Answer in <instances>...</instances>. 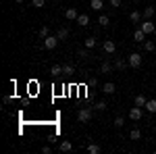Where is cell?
<instances>
[{
  "mask_svg": "<svg viewBox=\"0 0 156 154\" xmlns=\"http://www.w3.org/2000/svg\"><path fill=\"white\" fill-rule=\"evenodd\" d=\"M127 63H129L131 69H140V67H142V54H140V52H131V54L127 56Z\"/></svg>",
  "mask_w": 156,
  "mask_h": 154,
  "instance_id": "6da1fadb",
  "label": "cell"
},
{
  "mask_svg": "<svg viewBox=\"0 0 156 154\" xmlns=\"http://www.w3.org/2000/svg\"><path fill=\"white\" fill-rule=\"evenodd\" d=\"M140 29H142V31H144L146 36H150V34H154V31H156V25L152 23V21H150V19H144V21H142V23H140Z\"/></svg>",
  "mask_w": 156,
  "mask_h": 154,
  "instance_id": "7a4b0ae2",
  "label": "cell"
},
{
  "mask_svg": "<svg viewBox=\"0 0 156 154\" xmlns=\"http://www.w3.org/2000/svg\"><path fill=\"white\" fill-rule=\"evenodd\" d=\"M58 36H48V38H44V44H42V46L46 48V50H54V48L58 46Z\"/></svg>",
  "mask_w": 156,
  "mask_h": 154,
  "instance_id": "3957f363",
  "label": "cell"
},
{
  "mask_svg": "<svg viewBox=\"0 0 156 154\" xmlns=\"http://www.w3.org/2000/svg\"><path fill=\"white\" fill-rule=\"evenodd\" d=\"M90 119H92V108H81L77 113V121L79 123H90Z\"/></svg>",
  "mask_w": 156,
  "mask_h": 154,
  "instance_id": "277c9868",
  "label": "cell"
},
{
  "mask_svg": "<svg viewBox=\"0 0 156 154\" xmlns=\"http://www.w3.org/2000/svg\"><path fill=\"white\" fill-rule=\"evenodd\" d=\"M142 117H144V108H142V106L129 108V119H131V121H140Z\"/></svg>",
  "mask_w": 156,
  "mask_h": 154,
  "instance_id": "5b68a950",
  "label": "cell"
},
{
  "mask_svg": "<svg viewBox=\"0 0 156 154\" xmlns=\"http://www.w3.org/2000/svg\"><path fill=\"white\" fill-rule=\"evenodd\" d=\"M102 50H104L106 54H115V50H117V44H115V40H104V44H102Z\"/></svg>",
  "mask_w": 156,
  "mask_h": 154,
  "instance_id": "8992f818",
  "label": "cell"
},
{
  "mask_svg": "<svg viewBox=\"0 0 156 154\" xmlns=\"http://www.w3.org/2000/svg\"><path fill=\"white\" fill-rule=\"evenodd\" d=\"M77 17H79V13H77V9H67L65 11V19H69V21H77Z\"/></svg>",
  "mask_w": 156,
  "mask_h": 154,
  "instance_id": "52a82bcc",
  "label": "cell"
},
{
  "mask_svg": "<svg viewBox=\"0 0 156 154\" xmlns=\"http://www.w3.org/2000/svg\"><path fill=\"white\" fill-rule=\"evenodd\" d=\"M133 42H137V44H144L146 42V34L142 29H135V31H133Z\"/></svg>",
  "mask_w": 156,
  "mask_h": 154,
  "instance_id": "ba28073f",
  "label": "cell"
},
{
  "mask_svg": "<svg viewBox=\"0 0 156 154\" xmlns=\"http://www.w3.org/2000/svg\"><path fill=\"white\" fill-rule=\"evenodd\" d=\"M102 92H104V94H115V92H117V85H115V83L112 81H108V83H104V85H102Z\"/></svg>",
  "mask_w": 156,
  "mask_h": 154,
  "instance_id": "9c48e42d",
  "label": "cell"
},
{
  "mask_svg": "<svg viewBox=\"0 0 156 154\" xmlns=\"http://www.w3.org/2000/svg\"><path fill=\"white\" fill-rule=\"evenodd\" d=\"M90 9L92 11H102L104 9V0H90Z\"/></svg>",
  "mask_w": 156,
  "mask_h": 154,
  "instance_id": "30bf717a",
  "label": "cell"
},
{
  "mask_svg": "<svg viewBox=\"0 0 156 154\" xmlns=\"http://www.w3.org/2000/svg\"><path fill=\"white\" fill-rule=\"evenodd\" d=\"M58 150H60V152H71V150H73V144L69 142V140H62L60 146H58Z\"/></svg>",
  "mask_w": 156,
  "mask_h": 154,
  "instance_id": "8fae6325",
  "label": "cell"
},
{
  "mask_svg": "<svg viewBox=\"0 0 156 154\" xmlns=\"http://www.w3.org/2000/svg\"><path fill=\"white\" fill-rule=\"evenodd\" d=\"M142 19H144V15H142L140 11H133L131 15H129V21H131V23H140Z\"/></svg>",
  "mask_w": 156,
  "mask_h": 154,
  "instance_id": "7c38bea8",
  "label": "cell"
},
{
  "mask_svg": "<svg viewBox=\"0 0 156 154\" xmlns=\"http://www.w3.org/2000/svg\"><path fill=\"white\" fill-rule=\"evenodd\" d=\"M77 23L81 25V27H85V25H90V17H87L85 13H79V17H77Z\"/></svg>",
  "mask_w": 156,
  "mask_h": 154,
  "instance_id": "4fadbf2b",
  "label": "cell"
},
{
  "mask_svg": "<svg viewBox=\"0 0 156 154\" xmlns=\"http://www.w3.org/2000/svg\"><path fill=\"white\" fill-rule=\"evenodd\" d=\"M127 65H129V63H127V59H117V60H115V67H117L119 71L127 69Z\"/></svg>",
  "mask_w": 156,
  "mask_h": 154,
  "instance_id": "5bb4252c",
  "label": "cell"
},
{
  "mask_svg": "<svg viewBox=\"0 0 156 154\" xmlns=\"http://www.w3.org/2000/svg\"><path fill=\"white\" fill-rule=\"evenodd\" d=\"M146 102H148V100H146V96H144V94H137V96H135V106L146 108Z\"/></svg>",
  "mask_w": 156,
  "mask_h": 154,
  "instance_id": "9a60e30c",
  "label": "cell"
},
{
  "mask_svg": "<svg viewBox=\"0 0 156 154\" xmlns=\"http://www.w3.org/2000/svg\"><path fill=\"white\" fill-rule=\"evenodd\" d=\"M56 36H58V40H62V42H65V40L69 38V29H67V27H60L58 31H56Z\"/></svg>",
  "mask_w": 156,
  "mask_h": 154,
  "instance_id": "2e32d148",
  "label": "cell"
},
{
  "mask_svg": "<svg viewBox=\"0 0 156 154\" xmlns=\"http://www.w3.org/2000/svg\"><path fill=\"white\" fill-rule=\"evenodd\" d=\"M98 25H100V27H108V25H110V19H108L106 15H100V17H98Z\"/></svg>",
  "mask_w": 156,
  "mask_h": 154,
  "instance_id": "e0dca14e",
  "label": "cell"
},
{
  "mask_svg": "<svg viewBox=\"0 0 156 154\" xmlns=\"http://www.w3.org/2000/svg\"><path fill=\"white\" fill-rule=\"evenodd\" d=\"M50 75H54V77L62 75V65H52V69H50Z\"/></svg>",
  "mask_w": 156,
  "mask_h": 154,
  "instance_id": "ac0fdd59",
  "label": "cell"
},
{
  "mask_svg": "<svg viewBox=\"0 0 156 154\" xmlns=\"http://www.w3.org/2000/svg\"><path fill=\"white\" fill-rule=\"evenodd\" d=\"M146 110H148V113H156V100L154 98H150V100L146 102Z\"/></svg>",
  "mask_w": 156,
  "mask_h": 154,
  "instance_id": "d6986e66",
  "label": "cell"
},
{
  "mask_svg": "<svg viewBox=\"0 0 156 154\" xmlns=\"http://www.w3.org/2000/svg\"><path fill=\"white\" fill-rule=\"evenodd\" d=\"M87 152H90V154H100V146L94 144V142H90V144H87Z\"/></svg>",
  "mask_w": 156,
  "mask_h": 154,
  "instance_id": "ffe728a7",
  "label": "cell"
},
{
  "mask_svg": "<svg viewBox=\"0 0 156 154\" xmlns=\"http://www.w3.org/2000/svg\"><path fill=\"white\" fill-rule=\"evenodd\" d=\"M142 15H144V19H152L154 17V6H146Z\"/></svg>",
  "mask_w": 156,
  "mask_h": 154,
  "instance_id": "44dd1931",
  "label": "cell"
},
{
  "mask_svg": "<svg viewBox=\"0 0 156 154\" xmlns=\"http://www.w3.org/2000/svg\"><path fill=\"white\" fill-rule=\"evenodd\" d=\"M100 71H102V73H110V71H112V63L104 60V63L100 65Z\"/></svg>",
  "mask_w": 156,
  "mask_h": 154,
  "instance_id": "7402d4cb",
  "label": "cell"
},
{
  "mask_svg": "<svg viewBox=\"0 0 156 154\" xmlns=\"http://www.w3.org/2000/svg\"><path fill=\"white\" fill-rule=\"evenodd\" d=\"M144 48H146V52H154V50H156V44L152 42V40H146V42H144Z\"/></svg>",
  "mask_w": 156,
  "mask_h": 154,
  "instance_id": "603a6c76",
  "label": "cell"
},
{
  "mask_svg": "<svg viewBox=\"0 0 156 154\" xmlns=\"http://www.w3.org/2000/svg\"><path fill=\"white\" fill-rule=\"evenodd\" d=\"M73 73H75L73 65H62V75H73Z\"/></svg>",
  "mask_w": 156,
  "mask_h": 154,
  "instance_id": "cb8c5ba5",
  "label": "cell"
},
{
  "mask_svg": "<svg viewBox=\"0 0 156 154\" xmlns=\"http://www.w3.org/2000/svg\"><path fill=\"white\" fill-rule=\"evenodd\" d=\"M83 44H85V48H94V46H96V38H94V36L85 38V42H83Z\"/></svg>",
  "mask_w": 156,
  "mask_h": 154,
  "instance_id": "d4e9b609",
  "label": "cell"
},
{
  "mask_svg": "<svg viewBox=\"0 0 156 154\" xmlns=\"http://www.w3.org/2000/svg\"><path fill=\"white\" fill-rule=\"evenodd\" d=\"M142 138V131L140 129H131L129 131V140H140Z\"/></svg>",
  "mask_w": 156,
  "mask_h": 154,
  "instance_id": "484cf974",
  "label": "cell"
},
{
  "mask_svg": "<svg viewBox=\"0 0 156 154\" xmlns=\"http://www.w3.org/2000/svg\"><path fill=\"white\" fill-rule=\"evenodd\" d=\"M94 108H96V110H106V108H108V104L104 102V100H98V102H96V106H94Z\"/></svg>",
  "mask_w": 156,
  "mask_h": 154,
  "instance_id": "4316f807",
  "label": "cell"
},
{
  "mask_svg": "<svg viewBox=\"0 0 156 154\" xmlns=\"http://www.w3.org/2000/svg\"><path fill=\"white\" fill-rule=\"evenodd\" d=\"M48 36H50V27L46 25V27H42V29H40V38L44 40V38H48Z\"/></svg>",
  "mask_w": 156,
  "mask_h": 154,
  "instance_id": "83f0119b",
  "label": "cell"
},
{
  "mask_svg": "<svg viewBox=\"0 0 156 154\" xmlns=\"http://www.w3.org/2000/svg\"><path fill=\"white\" fill-rule=\"evenodd\" d=\"M44 4H46V0H31V6L34 9H42Z\"/></svg>",
  "mask_w": 156,
  "mask_h": 154,
  "instance_id": "f1b7e54d",
  "label": "cell"
},
{
  "mask_svg": "<svg viewBox=\"0 0 156 154\" xmlns=\"http://www.w3.org/2000/svg\"><path fill=\"white\" fill-rule=\"evenodd\" d=\"M112 125H115V127H123V125H125V117H117Z\"/></svg>",
  "mask_w": 156,
  "mask_h": 154,
  "instance_id": "f546056e",
  "label": "cell"
},
{
  "mask_svg": "<svg viewBox=\"0 0 156 154\" xmlns=\"http://www.w3.org/2000/svg\"><path fill=\"white\" fill-rule=\"evenodd\" d=\"M77 56H79V59H87L90 54H87V50H85V48H79V50H77Z\"/></svg>",
  "mask_w": 156,
  "mask_h": 154,
  "instance_id": "4dcf8cb0",
  "label": "cell"
},
{
  "mask_svg": "<svg viewBox=\"0 0 156 154\" xmlns=\"http://www.w3.org/2000/svg\"><path fill=\"white\" fill-rule=\"evenodd\" d=\"M110 6H112V9H119V6H121V0H110Z\"/></svg>",
  "mask_w": 156,
  "mask_h": 154,
  "instance_id": "1f68e13d",
  "label": "cell"
},
{
  "mask_svg": "<svg viewBox=\"0 0 156 154\" xmlns=\"http://www.w3.org/2000/svg\"><path fill=\"white\" fill-rule=\"evenodd\" d=\"M42 150H44V154H50V152H52V148H50V146H44Z\"/></svg>",
  "mask_w": 156,
  "mask_h": 154,
  "instance_id": "d6a6232c",
  "label": "cell"
},
{
  "mask_svg": "<svg viewBox=\"0 0 156 154\" xmlns=\"http://www.w3.org/2000/svg\"><path fill=\"white\" fill-rule=\"evenodd\" d=\"M15 2H17V4H21V2H23V0H15Z\"/></svg>",
  "mask_w": 156,
  "mask_h": 154,
  "instance_id": "836d02e7",
  "label": "cell"
}]
</instances>
